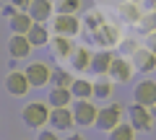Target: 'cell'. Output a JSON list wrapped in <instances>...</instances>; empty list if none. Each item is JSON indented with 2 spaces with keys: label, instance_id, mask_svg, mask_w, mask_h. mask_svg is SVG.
I'll return each instance as SVG.
<instances>
[{
  "label": "cell",
  "instance_id": "cell-1",
  "mask_svg": "<svg viewBox=\"0 0 156 140\" xmlns=\"http://www.w3.org/2000/svg\"><path fill=\"white\" fill-rule=\"evenodd\" d=\"M21 119L26 127L31 130H42L50 119V107H47L44 101H29L26 107L21 109Z\"/></svg>",
  "mask_w": 156,
  "mask_h": 140
},
{
  "label": "cell",
  "instance_id": "cell-2",
  "mask_svg": "<svg viewBox=\"0 0 156 140\" xmlns=\"http://www.w3.org/2000/svg\"><path fill=\"white\" fill-rule=\"evenodd\" d=\"M120 122H122V107H120V104H109V107L99 109L94 127L101 130V132H109V130H115Z\"/></svg>",
  "mask_w": 156,
  "mask_h": 140
},
{
  "label": "cell",
  "instance_id": "cell-3",
  "mask_svg": "<svg viewBox=\"0 0 156 140\" xmlns=\"http://www.w3.org/2000/svg\"><path fill=\"white\" fill-rule=\"evenodd\" d=\"M70 109H73L76 125H81V127H91V125L96 122V114H99L96 104H91L89 99H76V104H73Z\"/></svg>",
  "mask_w": 156,
  "mask_h": 140
},
{
  "label": "cell",
  "instance_id": "cell-4",
  "mask_svg": "<svg viewBox=\"0 0 156 140\" xmlns=\"http://www.w3.org/2000/svg\"><path fill=\"white\" fill-rule=\"evenodd\" d=\"M23 73H26L31 88H44V86L50 83V78H52V67L47 65V62H29Z\"/></svg>",
  "mask_w": 156,
  "mask_h": 140
},
{
  "label": "cell",
  "instance_id": "cell-5",
  "mask_svg": "<svg viewBox=\"0 0 156 140\" xmlns=\"http://www.w3.org/2000/svg\"><path fill=\"white\" fill-rule=\"evenodd\" d=\"M50 127L55 130V132H70V127L76 125V119H73V109L68 107H50Z\"/></svg>",
  "mask_w": 156,
  "mask_h": 140
},
{
  "label": "cell",
  "instance_id": "cell-6",
  "mask_svg": "<svg viewBox=\"0 0 156 140\" xmlns=\"http://www.w3.org/2000/svg\"><path fill=\"white\" fill-rule=\"evenodd\" d=\"M52 31L60 36H76L81 31V21L76 18V13H57L52 16Z\"/></svg>",
  "mask_w": 156,
  "mask_h": 140
},
{
  "label": "cell",
  "instance_id": "cell-7",
  "mask_svg": "<svg viewBox=\"0 0 156 140\" xmlns=\"http://www.w3.org/2000/svg\"><path fill=\"white\" fill-rule=\"evenodd\" d=\"M128 117H130V125L133 130H140V132H148L154 127V114H151L148 107H140V104H133L128 109Z\"/></svg>",
  "mask_w": 156,
  "mask_h": 140
},
{
  "label": "cell",
  "instance_id": "cell-8",
  "mask_svg": "<svg viewBox=\"0 0 156 140\" xmlns=\"http://www.w3.org/2000/svg\"><path fill=\"white\" fill-rule=\"evenodd\" d=\"M91 39H94V44L99 47H115L120 44V31H117V26H112V23H101L96 31H91Z\"/></svg>",
  "mask_w": 156,
  "mask_h": 140
},
{
  "label": "cell",
  "instance_id": "cell-9",
  "mask_svg": "<svg viewBox=\"0 0 156 140\" xmlns=\"http://www.w3.org/2000/svg\"><path fill=\"white\" fill-rule=\"evenodd\" d=\"M26 13L31 16L34 23H44V21H52V16H55V5H52V0H31Z\"/></svg>",
  "mask_w": 156,
  "mask_h": 140
},
{
  "label": "cell",
  "instance_id": "cell-10",
  "mask_svg": "<svg viewBox=\"0 0 156 140\" xmlns=\"http://www.w3.org/2000/svg\"><path fill=\"white\" fill-rule=\"evenodd\" d=\"M31 42H29L26 34H11V39H8V55L13 60H23V57L31 55Z\"/></svg>",
  "mask_w": 156,
  "mask_h": 140
},
{
  "label": "cell",
  "instance_id": "cell-11",
  "mask_svg": "<svg viewBox=\"0 0 156 140\" xmlns=\"http://www.w3.org/2000/svg\"><path fill=\"white\" fill-rule=\"evenodd\" d=\"M29 78H26V73L23 70H11V73L5 75V91L11 96H23V94H29Z\"/></svg>",
  "mask_w": 156,
  "mask_h": 140
},
{
  "label": "cell",
  "instance_id": "cell-12",
  "mask_svg": "<svg viewBox=\"0 0 156 140\" xmlns=\"http://www.w3.org/2000/svg\"><path fill=\"white\" fill-rule=\"evenodd\" d=\"M133 99H135V104L151 109L156 104V80H140L133 91Z\"/></svg>",
  "mask_w": 156,
  "mask_h": 140
},
{
  "label": "cell",
  "instance_id": "cell-13",
  "mask_svg": "<svg viewBox=\"0 0 156 140\" xmlns=\"http://www.w3.org/2000/svg\"><path fill=\"white\" fill-rule=\"evenodd\" d=\"M107 75L112 78V83H128L130 75H133V62H128L125 57H115Z\"/></svg>",
  "mask_w": 156,
  "mask_h": 140
},
{
  "label": "cell",
  "instance_id": "cell-14",
  "mask_svg": "<svg viewBox=\"0 0 156 140\" xmlns=\"http://www.w3.org/2000/svg\"><path fill=\"white\" fill-rule=\"evenodd\" d=\"M50 47H52V55H55V60H70V55L76 52V47H73L70 36H60V34H55L50 39Z\"/></svg>",
  "mask_w": 156,
  "mask_h": 140
},
{
  "label": "cell",
  "instance_id": "cell-15",
  "mask_svg": "<svg viewBox=\"0 0 156 140\" xmlns=\"http://www.w3.org/2000/svg\"><path fill=\"white\" fill-rule=\"evenodd\" d=\"M133 67H138L143 73H151L156 67V55L151 50H146V47H138V50L133 52Z\"/></svg>",
  "mask_w": 156,
  "mask_h": 140
},
{
  "label": "cell",
  "instance_id": "cell-16",
  "mask_svg": "<svg viewBox=\"0 0 156 140\" xmlns=\"http://www.w3.org/2000/svg\"><path fill=\"white\" fill-rule=\"evenodd\" d=\"M112 60H115V55H112L109 50H101V52H96V55H91V73L107 75V73H109Z\"/></svg>",
  "mask_w": 156,
  "mask_h": 140
},
{
  "label": "cell",
  "instance_id": "cell-17",
  "mask_svg": "<svg viewBox=\"0 0 156 140\" xmlns=\"http://www.w3.org/2000/svg\"><path fill=\"white\" fill-rule=\"evenodd\" d=\"M34 26L31 16H29L26 11H18L13 18H8V29H11V34H29V29Z\"/></svg>",
  "mask_w": 156,
  "mask_h": 140
},
{
  "label": "cell",
  "instance_id": "cell-18",
  "mask_svg": "<svg viewBox=\"0 0 156 140\" xmlns=\"http://www.w3.org/2000/svg\"><path fill=\"white\" fill-rule=\"evenodd\" d=\"M117 13H120V18H122L125 23H140V18H143V13H140V8H138L135 0L122 3V5L117 8Z\"/></svg>",
  "mask_w": 156,
  "mask_h": 140
},
{
  "label": "cell",
  "instance_id": "cell-19",
  "mask_svg": "<svg viewBox=\"0 0 156 140\" xmlns=\"http://www.w3.org/2000/svg\"><path fill=\"white\" fill-rule=\"evenodd\" d=\"M73 99L70 88H62V86H52L50 88V96H47V104L50 107H68Z\"/></svg>",
  "mask_w": 156,
  "mask_h": 140
},
{
  "label": "cell",
  "instance_id": "cell-20",
  "mask_svg": "<svg viewBox=\"0 0 156 140\" xmlns=\"http://www.w3.org/2000/svg\"><path fill=\"white\" fill-rule=\"evenodd\" d=\"M70 94H73V99H91L94 96V83L86 78H76L70 83Z\"/></svg>",
  "mask_w": 156,
  "mask_h": 140
},
{
  "label": "cell",
  "instance_id": "cell-21",
  "mask_svg": "<svg viewBox=\"0 0 156 140\" xmlns=\"http://www.w3.org/2000/svg\"><path fill=\"white\" fill-rule=\"evenodd\" d=\"M70 67L73 70H89L91 67V52L86 47H76V52L70 55Z\"/></svg>",
  "mask_w": 156,
  "mask_h": 140
},
{
  "label": "cell",
  "instance_id": "cell-22",
  "mask_svg": "<svg viewBox=\"0 0 156 140\" xmlns=\"http://www.w3.org/2000/svg\"><path fill=\"white\" fill-rule=\"evenodd\" d=\"M26 36H29V42H31V47H44L47 42H50V31H47L44 23H34Z\"/></svg>",
  "mask_w": 156,
  "mask_h": 140
},
{
  "label": "cell",
  "instance_id": "cell-23",
  "mask_svg": "<svg viewBox=\"0 0 156 140\" xmlns=\"http://www.w3.org/2000/svg\"><path fill=\"white\" fill-rule=\"evenodd\" d=\"M109 140H135V130L133 125H117L115 130H109Z\"/></svg>",
  "mask_w": 156,
  "mask_h": 140
},
{
  "label": "cell",
  "instance_id": "cell-24",
  "mask_svg": "<svg viewBox=\"0 0 156 140\" xmlns=\"http://www.w3.org/2000/svg\"><path fill=\"white\" fill-rule=\"evenodd\" d=\"M94 96L96 99H109L112 96V78L99 75V80H94Z\"/></svg>",
  "mask_w": 156,
  "mask_h": 140
},
{
  "label": "cell",
  "instance_id": "cell-25",
  "mask_svg": "<svg viewBox=\"0 0 156 140\" xmlns=\"http://www.w3.org/2000/svg\"><path fill=\"white\" fill-rule=\"evenodd\" d=\"M73 75L68 73V70H62V67H52V78H50V83H55V86H62V88H70V83H73Z\"/></svg>",
  "mask_w": 156,
  "mask_h": 140
},
{
  "label": "cell",
  "instance_id": "cell-26",
  "mask_svg": "<svg viewBox=\"0 0 156 140\" xmlns=\"http://www.w3.org/2000/svg\"><path fill=\"white\" fill-rule=\"evenodd\" d=\"M55 13H76L81 8V0H52Z\"/></svg>",
  "mask_w": 156,
  "mask_h": 140
},
{
  "label": "cell",
  "instance_id": "cell-27",
  "mask_svg": "<svg viewBox=\"0 0 156 140\" xmlns=\"http://www.w3.org/2000/svg\"><path fill=\"white\" fill-rule=\"evenodd\" d=\"M83 23L91 29V31H96V29H99L101 23H104V16H101L99 11H89V13L83 16Z\"/></svg>",
  "mask_w": 156,
  "mask_h": 140
},
{
  "label": "cell",
  "instance_id": "cell-28",
  "mask_svg": "<svg viewBox=\"0 0 156 140\" xmlns=\"http://www.w3.org/2000/svg\"><path fill=\"white\" fill-rule=\"evenodd\" d=\"M140 29H143L146 34H148V31H156V11H151L148 16L140 18Z\"/></svg>",
  "mask_w": 156,
  "mask_h": 140
},
{
  "label": "cell",
  "instance_id": "cell-29",
  "mask_svg": "<svg viewBox=\"0 0 156 140\" xmlns=\"http://www.w3.org/2000/svg\"><path fill=\"white\" fill-rule=\"evenodd\" d=\"M143 47L156 55V31H148V34H146V44H143Z\"/></svg>",
  "mask_w": 156,
  "mask_h": 140
},
{
  "label": "cell",
  "instance_id": "cell-30",
  "mask_svg": "<svg viewBox=\"0 0 156 140\" xmlns=\"http://www.w3.org/2000/svg\"><path fill=\"white\" fill-rule=\"evenodd\" d=\"M37 140H60V138H57L55 130H42V132L37 135Z\"/></svg>",
  "mask_w": 156,
  "mask_h": 140
},
{
  "label": "cell",
  "instance_id": "cell-31",
  "mask_svg": "<svg viewBox=\"0 0 156 140\" xmlns=\"http://www.w3.org/2000/svg\"><path fill=\"white\" fill-rule=\"evenodd\" d=\"M16 13H18V8L13 5V3H8V5H3V16H5V18H13Z\"/></svg>",
  "mask_w": 156,
  "mask_h": 140
},
{
  "label": "cell",
  "instance_id": "cell-32",
  "mask_svg": "<svg viewBox=\"0 0 156 140\" xmlns=\"http://www.w3.org/2000/svg\"><path fill=\"white\" fill-rule=\"evenodd\" d=\"M11 3L18 8V11H29V3H31V0H11Z\"/></svg>",
  "mask_w": 156,
  "mask_h": 140
},
{
  "label": "cell",
  "instance_id": "cell-33",
  "mask_svg": "<svg viewBox=\"0 0 156 140\" xmlns=\"http://www.w3.org/2000/svg\"><path fill=\"white\" fill-rule=\"evenodd\" d=\"M122 50H125V52H135V50H138V47H135V42H133V44H130V39H125Z\"/></svg>",
  "mask_w": 156,
  "mask_h": 140
},
{
  "label": "cell",
  "instance_id": "cell-34",
  "mask_svg": "<svg viewBox=\"0 0 156 140\" xmlns=\"http://www.w3.org/2000/svg\"><path fill=\"white\" fill-rule=\"evenodd\" d=\"M65 140H83V138H81V135H78V132H73V135H68Z\"/></svg>",
  "mask_w": 156,
  "mask_h": 140
},
{
  "label": "cell",
  "instance_id": "cell-35",
  "mask_svg": "<svg viewBox=\"0 0 156 140\" xmlns=\"http://www.w3.org/2000/svg\"><path fill=\"white\" fill-rule=\"evenodd\" d=\"M151 114H154V119H156V104H154V107H151Z\"/></svg>",
  "mask_w": 156,
  "mask_h": 140
},
{
  "label": "cell",
  "instance_id": "cell-36",
  "mask_svg": "<svg viewBox=\"0 0 156 140\" xmlns=\"http://www.w3.org/2000/svg\"><path fill=\"white\" fill-rule=\"evenodd\" d=\"M151 3H154V5H156V0H151Z\"/></svg>",
  "mask_w": 156,
  "mask_h": 140
}]
</instances>
